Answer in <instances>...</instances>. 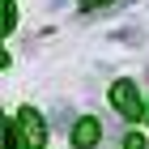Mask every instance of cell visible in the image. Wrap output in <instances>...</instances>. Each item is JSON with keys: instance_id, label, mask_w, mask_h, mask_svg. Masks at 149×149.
Listing matches in <instances>:
<instances>
[{"instance_id": "cell-1", "label": "cell", "mask_w": 149, "mask_h": 149, "mask_svg": "<svg viewBox=\"0 0 149 149\" xmlns=\"http://www.w3.org/2000/svg\"><path fill=\"white\" fill-rule=\"evenodd\" d=\"M111 102H115V111L124 115V119H141V111H145L141 90L132 85V81H115V85H111Z\"/></svg>"}, {"instance_id": "cell-2", "label": "cell", "mask_w": 149, "mask_h": 149, "mask_svg": "<svg viewBox=\"0 0 149 149\" xmlns=\"http://www.w3.org/2000/svg\"><path fill=\"white\" fill-rule=\"evenodd\" d=\"M17 128H22V141L30 149H43V141H47V119L34 111V107H22L17 111Z\"/></svg>"}, {"instance_id": "cell-3", "label": "cell", "mask_w": 149, "mask_h": 149, "mask_svg": "<svg viewBox=\"0 0 149 149\" xmlns=\"http://www.w3.org/2000/svg\"><path fill=\"white\" fill-rule=\"evenodd\" d=\"M98 136H102L98 119H77V124H72V145H77V149H94Z\"/></svg>"}, {"instance_id": "cell-4", "label": "cell", "mask_w": 149, "mask_h": 149, "mask_svg": "<svg viewBox=\"0 0 149 149\" xmlns=\"http://www.w3.org/2000/svg\"><path fill=\"white\" fill-rule=\"evenodd\" d=\"M4 149H22V128H17V119L4 124Z\"/></svg>"}, {"instance_id": "cell-5", "label": "cell", "mask_w": 149, "mask_h": 149, "mask_svg": "<svg viewBox=\"0 0 149 149\" xmlns=\"http://www.w3.org/2000/svg\"><path fill=\"white\" fill-rule=\"evenodd\" d=\"M13 26H17V9H13V0H4V34H9Z\"/></svg>"}, {"instance_id": "cell-6", "label": "cell", "mask_w": 149, "mask_h": 149, "mask_svg": "<svg viewBox=\"0 0 149 149\" xmlns=\"http://www.w3.org/2000/svg\"><path fill=\"white\" fill-rule=\"evenodd\" d=\"M124 149H145V136H141V132H128V136H124Z\"/></svg>"}, {"instance_id": "cell-7", "label": "cell", "mask_w": 149, "mask_h": 149, "mask_svg": "<svg viewBox=\"0 0 149 149\" xmlns=\"http://www.w3.org/2000/svg\"><path fill=\"white\" fill-rule=\"evenodd\" d=\"M68 119H72V111H68V107H60V111H56V124H60V128H68Z\"/></svg>"}, {"instance_id": "cell-8", "label": "cell", "mask_w": 149, "mask_h": 149, "mask_svg": "<svg viewBox=\"0 0 149 149\" xmlns=\"http://www.w3.org/2000/svg\"><path fill=\"white\" fill-rule=\"evenodd\" d=\"M81 4H90V9H94V4H107V0H81Z\"/></svg>"}]
</instances>
